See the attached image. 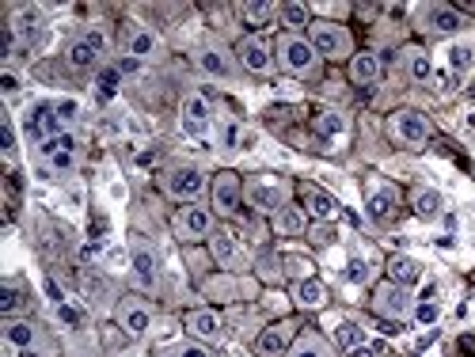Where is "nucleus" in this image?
Listing matches in <instances>:
<instances>
[{
	"label": "nucleus",
	"mask_w": 475,
	"mask_h": 357,
	"mask_svg": "<svg viewBox=\"0 0 475 357\" xmlns=\"http://www.w3.org/2000/svg\"><path fill=\"white\" fill-rule=\"evenodd\" d=\"M308 42H312V50L319 58H346V53H353L350 31L338 23H312L308 27Z\"/></svg>",
	"instance_id": "obj_1"
},
{
	"label": "nucleus",
	"mask_w": 475,
	"mask_h": 357,
	"mask_svg": "<svg viewBox=\"0 0 475 357\" xmlns=\"http://www.w3.org/2000/svg\"><path fill=\"white\" fill-rule=\"evenodd\" d=\"M285 194H289V186H285L282 178H255V183L247 186L251 206L262 209V213H282V209H285Z\"/></svg>",
	"instance_id": "obj_2"
},
{
	"label": "nucleus",
	"mask_w": 475,
	"mask_h": 357,
	"mask_svg": "<svg viewBox=\"0 0 475 357\" xmlns=\"http://www.w3.org/2000/svg\"><path fill=\"white\" fill-rule=\"evenodd\" d=\"M392 133L403 144L418 149V144L429 141V122H426V114H418V110H400V114L392 118Z\"/></svg>",
	"instance_id": "obj_3"
},
{
	"label": "nucleus",
	"mask_w": 475,
	"mask_h": 357,
	"mask_svg": "<svg viewBox=\"0 0 475 357\" xmlns=\"http://www.w3.org/2000/svg\"><path fill=\"white\" fill-rule=\"evenodd\" d=\"M316 58H319V53L312 50V42H308V38H297V35L282 38V65L289 73H312Z\"/></svg>",
	"instance_id": "obj_4"
},
{
	"label": "nucleus",
	"mask_w": 475,
	"mask_h": 357,
	"mask_svg": "<svg viewBox=\"0 0 475 357\" xmlns=\"http://www.w3.org/2000/svg\"><path fill=\"white\" fill-rule=\"evenodd\" d=\"M240 198H244L240 175H236V171H220V175L213 178V206L228 217V213H236V209H240Z\"/></svg>",
	"instance_id": "obj_5"
},
{
	"label": "nucleus",
	"mask_w": 475,
	"mask_h": 357,
	"mask_svg": "<svg viewBox=\"0 0 475 357\" xmlns=\"http://www.w3.org/2000/svg\"><path fill=\"white\" fill-rule=\"evenodd\" d=\"M175 228H179L183 240H202V236H209V228H213V217H209V209H202V206H183L179 217H175Z\"/></svg>",
	"instance_id": "obj_6"
},
{
	"label": "nucleus",
	"mask_w": 475,
	"mask_h": 357,
	"mask_svg": "<svg viewBox=\"0 0 475 357\" xmlns=\"http://www.w3.org/2000/svg\"><path fill=\"white\" fill-rule=\"evenodd\" d=\"M400 213V191L392 183H373L369 186V217L373 220H392Z\"/></svg>",
	"instance_id": "obj_7"
},
{
	"label": "nucleus",
	"mask_w": 475,
	"mask_h": 357,
	"mask_svg": "<svg viewBox=\"0 0 475 357\" xmlns=\"http://www.w3.org/2000/svg\"><path fill=\"white\" fill-rule=\"evenodd\" d=\"M206 191V175L198 167H175L168 175V194L171 198H198Z\"/></svg>",
	"instance_id": "obj_8"
},
{
	"label": "nucleus",
	"mask_w": 475,
	"mask_h": 357,
	"mask_svg": "<svg viewBox=\"0 0 475 357\" xmlns=\"http://www.w3.org/2000/svg\"><path fill=\"white\" fill-rule=\"evenodd\" d=\"M183 129L191 133V137H202L209 129V99L206 95L183 99Z\"/></svg>",
	"instance_id": "obj_9"
},
{
	"label": "nucleus",
	"mask_w": 475,
	"mask_h": 357,
	"mask_svg": "<svg viewBox=\"0 0 475 357\" xmlns=\"http://www.w3.org/2000/svg\"><path fill=\"white\" fill-rule=\"evenodd\" d=\"M289 339H293V323H274V327H267V331L259 334L255 350H259L262 357H278V353H285Z\"/></svg>",
	"instance_id": "obj_10"
},
{
	"label": "nucleus",
	"mask_w": 475,
	"mask_h": 357,
	"mask_svg": "<svg viewBox=\"0 0 475 357\" xmlns=\"http://www.w3.org/2000/svg\"><path fill=\"white\" fill-rule=\"evenodd\" d=\"M350 80L361 84V87H373L380 80V58L377 53H353L350 61Z\"/></svg>",
	"instance_id": "obj_11"
},
{
	"label": "nucleus",
	"mask_w": 475,
	"mask_h": 357,
	"mask_svg": "<svg viewBox=\"0 0 475 357\" xmlns=\"http://www.w3.org/2000/svg\"><path fill=\"white\" fill-rule=\"evenodd\" d=\"M301 194H304V213H312L316 220H331L338 213V202L327 191H319V186H304Z\"/></svg>",
	"instance_id": "obj_12"
},
{
	"label": "nucleus",
	"mask_w": 475,
	"mask_h": 357,
	"mask_svg": "<svg viewBox=\"0 0 475 357\" xmlns=\"http://www.w3.org/2000/svg\"><path fill=\"white\" fill-rule=\"evenodd\" d=\"M240 61H244V69H251V73H270V50L267 46H262V42L259 38H244V42H240Z\"/></svg>",
	"instance_id": "obj_13"
},
{
	"label": "nucleus",
	"mask_w": 475,
	"mask_h": 357,
	"mask_svg": "<svg viewBox=\"0 0 475 357\" xmlns=\"http://www.w3.org/2000/svg\"><path fill=\"white\" fill-rule=\"evenodd\" d=\"M312 133L324 141H335L346 133V118H342L338 110H312Z\"/></svg>",
	"instance_id": "obj_14"
},
{
	"label": "nucleus",
	"mask_w": 475,
	"mask_h": 357,
	"mask_svg": "<svg viewBox=\"0 0 475 357\" xmlns=\"http://www.w3.org/2000/svg\"><path fill=\"white\" fill-rule=\"evenodd\" d=\"M186 331L194 334V339H206V342H217L220 339V319L213 316V311H191L186 316Z\"/></svg>",
	"instance_id": "obj_15"
},
{
	"label": "nucleus",
	"mask_w": 475,
	"mask_h": 357,
	"mask_svg": "<svg viewBox=\"0 0 475 357\" xmlns=\"http://www.w3.org/2000/svg\"><path fill=\"white\" fill-rule=\"evenodd\" d=\"M377 308L400 319V316H407V308H411V297H407L403 285H384L380 293H377Z\"/></svg>",
	"instance_id": "obj_16"
},
{
	"label": "nucleus",
	"mask_w": 475,
	"mask_h": 357,
	"mask_svg": "<svg viewBox=\"0 0 475 357\" xmlns=\"http://www.w3.org/2000/svg\"><path fill=\"white\" fill-rule=\"evenodd\" d=\"M388 277H392V285H415L418 277H422V266H418L415 259H407V255H392L388 259Z\"/></svg>",
	"instance_id": "obj_17"
},
{
	"label": "nucleus",
	"mask_w": 475,
	"mask_h": 357,
	"mask_svg": "<svg viewBox=\"0 0 475 357\" xmlns=\"http://www.w3.org/2000/svg\"><path fill=\"white\" fill-rule=\"evenodd\" d=\"M209 247H213V259L220 266H236L240 262V243H236L232 232H213V236H209Z\"/></svg>",
	"instance_id": "obj_18"
},
{
	"label": "nucleus",
	"mask_w": 475,
	"mask_h": 357,
	"mask_svg": "<svg viewBox=\"0 0 475 357\" xmlns=\"http://www.w3.org/2000/svg\"><path fill=\"white\" fill-rule=\"evenodd\" d=\"M429 27H434L437 35H457V31L464 27V16L457 12V8L437 4V8H429Z\"/></svg>",
	"instance_id": "obj_19"
},
{
	"label": "nucleus",
	"mask_w": 475,
	"mask_h": 357,
	"mask_svg": "<svg viewBox=\"0 0 475 357\" xmlns=\"http://www.w3.org/2000/svg\"><path fill=\"white\" fill-rule=\"evenodd\" d=\"M297 304H301V308H324L327 304V285L316 282V277L297 282Z\"/></svg>",
	"instance_id": "obj_20"
},
{
	"label": "nucleus",
	"mask_w": 475,
	"mask_h": 357,
	"mask_svg": "<svg viewBox=\"0 0 475 357\" xmlns=\"http://www.w3.org/2000/svg\"><path fill=\"white\" fill-rule=\"evenodd\" d=\"M274 232H278V236H301L304 232V209L285 206L282 213H274Z\"/></svg>",
	"instance_id": "obj_21"
},
{
	"label": "nucleus",
	"mask_w": 475,
	"mask_h": 357,
	"mask_svg": "<svg viewBox=\"0 0 475 357\" xmlns=\"http://www.w3.org/2000/svg\"><path fill=\"white\" fill-rule=\"evenodd\" d=\"M129 262H134V277H137L141 289H152V285H156V259H152V251L137 247Z\"/></svg>",
	"instance_id": "obj_22"
},
{
	"label": "nucleus",
	"mask_w": 475,
	"mask_h": 357,
	"mask_svg": "<svg viewBox=\"0 0 475 357\" xmlns=\"http://www.w3.org/2000/svg\"><path fill=\"white\" fill-rule=\"evenodd\" d=\"M240 16H244V23L247 27H270L274 23V16H278V8H274V4H262V0H255V4H244V8H240Z\"/></svg>",
	"instance_id": "obj_23"
},
{
	"label": "nucleus",
	"mask_w": 475,
	"mask_h": 357,
	"mask_svg": "<svg viewBox=\"0 0 475 357\" xmlns=\"http://www.w3.org/2000/svg\"><path fill=\"white\" fill-rule=\"evenodd\" d=\"M152 50H156V35H152V31L134 27V31L126 35V53H134L137 61H141V58H149Z\"/></svg>",
	"instance_id": "obj_24"
},
{
	"label": "nucleus",
	"mask_w": 475,
	"mask_h": 357,
	"mask_svg": "<svg viewBox=\"0 0 475 357\" xmlns=\"http://www.w3.org/2000/svg\"><path fill=\"white\" fill-rule=\"evenodd\" d=\"M361 342H365V327H358L353 319H342L335 327V346L338 350H358Z\"/></svg>",
	"instance_id": "obj_25"
},
{
	"label": "nucleus",
	"mask_w": 475,
	"mask_h": 357,
	"mask_svg": "<svg viewBox=\"0 0 475 357\" xmlns=\"http://www.w3.org/2000/svg\"><path fill=\"white\" fill-rule=\"evenodd\" d=\"M411 206H415V213L422 217V220H429V217L441 213V194H437V191H418V194L411 198Z\"/></svg>",
	"instance_id": "obj_26"
},
{
	"label": "nucleus",
	"mask_w": 475,
	"mask_h": 357,
	"mask_svg": "<svg viewBox=\"0 0 475 357\" xmlns=\"http://www.w3.org/2000/svg\"><path fill=\"white\" fill-rule=\"evenodd\" d=\"M149 323H152V316H149L145 308H126V311H122V327H126L129 334H134V339L149 331Z\"/></svg>",
	"instance_id": "obj_27"
},
{
	"label": "nucleus",
	"mask_w": 475,
	"mask_h": 357,
	"mask_svg": "<svg viewBox=\"0 0 475 357\" xmlns=\"http://www.w3.org/2000/svg\"><path fill=\"white\" fill-rule=\"evenodd\" d=\"M282 19L285 27H312V12H308V4H282Z\"/></svg>",
	"instance_id": "obj_28"
},
{
	"label": "nucleus",
	"mask_w": 475,
	"mask_h": 357,
	"mask_svg": "<svg viewBox=\"0 0 475 357\" xmlns=\"http://www.w3.org/2000/svg\"><path fill=\"white\" fill-rule=\"evenodd\" d=\"M95 61H99V53H95L92 46H87L84 38H80V42H76V46L69 50V65H73V69H92Z\"/></svg>",
	"instance_id": "obj_29"
},
{
	"label": "nucleus",
	"mask_w": 475,
	"mask_h": 357,
	"mask_svg": "<svg viewBox=\"0 0 475 357\" xmlns=\"http://www.w3.org/2000/svg\"><path fill=\"white\" fill-rule=\"evenodd\" d=\"M198 65H202L206 73H213V76H228V73H232V65H228L225 58H220L217 50H206L202 58H198Z\"/></svg>",
	"instance_id": "obj_30"
},
{
	"label": "nucleus",
	"mask_w": 475,
	"mask_h": 357,
	"mask_svg": "<svg viewBox=\"0 0 475 357\" xmlns=\"http://www.w3.org/2000/svg\"><path fill=\"white\" fill-rule=\"evenodd\" d=\"M4 339L12 346H31V342H35V327H31V323H8Z\"/></svg>",
	"instance_id": "obj_31"
},
{
	"label": "nucleus",
	"mask_w": 475,
	"mask_h": 357,
	"mask_svg": "<svg viewBox=\"0 0 475 357\" xmlns=\"http://www.w3.org/2000/svg\"><path fill=\"white\" fill-rule=\"evenodd\" d=\"M118 84H122V73H118V69H103V73H99V80H95V87H99V95H103V99L114 95Z\"/></svg>",
	"instance_id": "obj_32"
},
{
	"label": "nucleus",
	"mask_w": 475,
	"mask_h": 357,
	"mask_svg": "<svg viewBox=\"0 0 475 357\" xmlns=\"http://www.w3.org/2000/svg\"><path fill=\"white\" fill-rule=\"evenodd\" d=\"M342 277H346L350 285L369 282V262H365V259H350V262H346V274H342Z\"/></svg>",
	"instance_id": "obj_33"
},
{
	"label": "nucleus",
	"mask_w": 475,
	"mask_h": 357,
	"mask_svg": "<svg viewBox=\"0 0 475 357\" xmlns=\"http://www.w3.org/2000/svg\"><path fill=\"white\" fill-rule=\"evenodd\" d=\"M449 65H452V73H468L471 69V46H452Z\"/></svg>",
	"instance_id": "obj_34"
},
{
	"label": "nucleus",
	"mask_w": 475,
	"mask_h": 357,
	"mask_svg": "<svg viewBox=\"0 0 475 357\" xmlns=\"http://www.w3.org/2000/svg\"><path fill=\"white\" fill-rule=\"evenodd\" d=\"M415 319L422 323V327H434V323L441 319V308L434 304V300H422V304L415 308Z\"/></svg>",
	"instance_id": "obj_35"
},
{
	"label": "nucleus",
	"mask_w": 475,
	"mask_h": 357,
	"mask_svg": "<svg viewBox=\"0 0 475 357\" xmlns=\"http://www.w3.org/2000/svg\"><path fill=\"white\" fill-rule=\"evenodd\" d=\"M429 73H434V65H429V58H426V53H411V76H415V80L418 84H422V80H429Z\"/></svg>",
	"instance_id": "obj_36"
},
{
	"label": "nucleus",
	"mask_w": 475,
	"mask_h": 357,
	"mask_svg": "<svg viewBox=\"0 0 475 357\" xmlns=\"http://www.w3.org/2000/svg\"><path fill=\"white\" fill-rule=\"evenodd\" d=\"M53 114H58V122H73L80 114V107H76V99H58V103H53Z\"/></svg>",
	"instance_id": "obj_37"
},
{
	"label": "nucleus",
	"mask_w": 475,
	"mask_h": 357,
	"mask_svg": "<svg viewBox=\"0 0 475 357\" xmlns=\"http://www.w3.org/2000/svg\"><path fill=\"white\" fill-rule=\"evenodd\" d=\"M58 316H61V323H69V327H80L84 323V311L73 304H58Z\"/></svg>",
	"instance_id": "obj_38"
},
{
	"label": "nucleus",
	"mask_w": 475,
	"mask_h": 357,
	"mask_svg": "<svg viewBox=\"0 0 475 357\" xmlns=\"http://www.w3.org/2000/svg\"><path fill=\"white\" fill-rule=\"evenodd\" d=\"M16 308H19V293H16V289H4V293H0V311H4V316H12Z\"/></svg>",
	"instance_id": "obj_39"
},
{
	"label": "nucleus",
	"mask_w": 475,
	"mask_h": 357,
	"mask_svg": "<svg viewBox=\"0 0 475 357\" xmlns=\"http://www.w3.org/2000/svg\"><path fill=\"white\" fill-rule=\"evenodd\" d=\"M50 167H53V171H73V152H53Z\"/></svg>",
	"instance_id": "obj_40"
},
{
	"label": "nucleus",
	"mask_w": 475,
	"mask_h": 357,
	"mask_svg": "<svg viewBox=\"0 0 475 357\" xmlns=\"http://www.w3.org/2000/svg\"><path fill=\"white\" fill-rule=\"evenodd\" d=\"M289 114H293V107H270V110H267L270 122H289Z\"/></svg>",
	"instance_id": "obj_41"
},
{
	"label": "nucleus",
	"mask_w": 475,
	"mask_h": 357,
	"mask_svg": "<svg viewBox=\"0 0 475 357\" xmlns=\"http://www.w3.org/2000/svg\"><path fill=\"white\" fill-rule=\"evenodd\" d=\"M293 357H319V346H316V342H301V346L293 350Z\"/></svg>",
	"instance_id": "obj_42"
},
{
	"label": "nucleus",
	"mask_w": 475,
	"mask_h": 357,
	"mask_svg": "<svg viewBox=\"0 0 475 357\" xmlns=\"http://www.w3.org/2000/svg\"><path fill=\"white\" fill-rule=\"evenodd\" d=\"M84 42H87V46H92L95 53H103V46H107V42H103V35H99V31H87V35H84Z\"/></svg>",
	"instance_id": "obj_43"
},
{
	"label": "nucleus",
	"mask_w": 475,
	"mask_h": 357,
	"mask_svg": "<svg viewBox=\"0 0 475 357\" xmlns=\"http://www.w3.org/2000/svg\"><path fill=\"white\" fill-rule=\"evenodd\" d=\"M46 293H50V300H53V304H65V293L58 289V282H53V277H46Z\"/></svg>",
	"instance_id": "obj_44"
},
{
	"label": "nucleus",
	"mask_w": 475,
	"mask_h": 357,
	"mask_svg": "<svg viewBox=\"0 0 475 357\" xmlns=\"http://www.w3.org/2000/svg\"><path fill=\"white\" fill-rule=\"evenodd\" d=\"M0 141H4V149H8V152L16 149V129H12V122H4V133H0Z\"/></svg>",
	"instance_id": "obj_45"
},
{
	"label": "nucleus",
	"mask_w": 475,
	"mask_h": 357,
	"mask_svg": "<svg viewBox=\"0 0 475 357\" xmlns=\"http://www.w3.org/2000/svg\"><path fill=\"white\" fill-rule=\"evenodd\" d=\"M0 87H4V92H8V95H12V92H16V87H19V80H16V76H12V73H4V76H0Z\"/></svg>",
	"instance_id": "obj_46"
},
{
	"label": "nucleus",
	"mask_w": 475,
	"mask_h": 357,
	"mask_svg": "<svg viewBox=\"0 0 475 357\" xmlns=\"http://www.w3.org/2000/svg\"><path fill=\"white\" fill-rule=\"evenodd\" d=\"M236 141H240V129L228 126V129H225V149H236Z\"/></svg>",
	"instance_id": "obj_47"
},
{
	"label": "nucleus",
	"mask_w": 475,
	"mask_h": 357,
	"mask_svg": "<svg viewBox=\"0 0 475 357\" xmlns=\"http://www.w3.org/2000/svg\"><path fill=\"white\" fill-rule=\"evenodd\" d=\"M179 357H209V353L202 350V346H186V350H183Z\"/></svg>",
	"instance_id": "obj_48"
}]
</instances>
